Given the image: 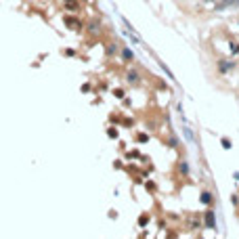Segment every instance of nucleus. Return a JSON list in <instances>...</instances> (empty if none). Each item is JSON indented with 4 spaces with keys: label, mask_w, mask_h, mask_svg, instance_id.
<instances>
[{
    "label": "nucleus",
    "mask_w": 239,
    "mask_h": 239,
    "mask_svg": "<svg viewBox=\"0 0 239 239\" xmlns=\"http://www.w3.org/2000/svg\"><path fill=\"white\" fill-rule=\"evenodd\" d=\"M63 23L67 25L69 29H80V27H82V23H80V19H76V17H69V15H67V17L63 19Z\"/></svg>",
    "instance_id": "nucleus-1"
},
{
    "label": "nucleus",
    "mask_w": 239,
    "mask_h": 239,
    "mask_svg": "<svg viewBox=\"0 0 239 239\" xmlns=\"http://www.w3.org/2000/svg\"><path fill=\"white\" fill-rule=\"evenodd\" d=\"M206 227L208 229H216V218H214V212H212V210L206 212Z\"/></svg>",
    "instance_id": "nucleus-2"
},
{
    "label": "nucleus",
    "mask_w": 239,
    "mask_h": 239,
    "mask_svg": "<svg viewBox=\"0 0 239 239\" xmlns=\"http://www.w3.org/2000/svg\"><path fill=\"white\" fill-rule=\"evenodd\" d=\"M63 4H65L67 11H72V13L80 11V2H78V0H63Z\"/></svg>",
    "instance_id": "nucleus-3"
},
{
    "label": "nucleus",
    "mask_w": 239,
    "mask_h": 239,
    "mask_svg": "<svg viewBox=\"0 0 239 239\" xmlns=\"http://www.w3.org/2000/svg\"><path fill=\"white\" fill-rule=\"evenodd\" d=\"M212 199H214V197H212V193H210V191H203L202 193V203H212Z\"/></svg>",
    "instance_id": "nucleus-4"
},
{
    "label": "nucleus",
    "mask_w": 239,
    "mask_h": 239,
    "mask_svg": "<svg viewBox=\"0 0 239 239\" xmlns=\"http://www.w3.org/2000/svg\"><path fill=\"white\" fill-rule=\"evenodd\" d=\"M128 82L136 84V82H139V73H136V72H128Z\"/></svg>",
    "instance_id": "nucleus-5"
},
{
    "label": "nucleus",
    "mask_w": 239,
    "mask_h": 239,
    "mask_svg": "<svg viewBox=\"0 0 239 239\" xmlns=\"http://www.w3.org/2000/svg\"><path fill=\"white\" fill-rule=\"evenodd\" d=\"M122 57H124V61H132V50L124 48V50H122Z\"/></svg>",
    "instance_id": "nucleus-6"
},
{
    "label": "nucleus",
    "mask_w": 239,
    "mask_h": 239,
    "mask_svg": "<svg viewBox=\"0 0 239 239\" xmlns=\"http://www.w3.org/2000/svg\"><path fill=\"white\" fill-rule=\"evenodd\" d=\"M147 222H149V216H147V214H141V216H139V225H141V227H145Z\"/></svg>",
    "instance_id": "nucleus-7"
},
{
    "label": "nucleus",
    "mask_w": 239,
    "mask_h": 239,
    "mask_svg": "<svg viewBox=\"0 0 239 239\" xmlns=\"http://www.w3.org/2000/svg\"><path fill=\"white\" fill-rule=\"evenodd\" d=\"M107 134L111 136V139H116V136H118V130H116V128H109V130H107Z\"/></svg>",
    "instance_id": "nucleus-8"
},
{
    "label": "nucleus",
    "mask_w": 239,
    "mask_h": 239,
    "mask_svg": "<svg viewBox=\"0 0 239 239\" xmlns=\"http://www.w3.org/2000/svg\"><path fill=\"white\" fill-rule=\"evenodd\" d=\"M222 147H225V149H231V141H229V139H222Z\"/></svg>",
    "instance_id": "nucleus-9"
}]
</instances>
